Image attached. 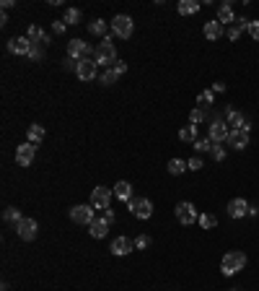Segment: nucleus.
Here are the masks:
<instances>
[{"label":"nucleus","mask_w":259,"mask_h":291,"mask_svg":"<svg viewBox=\"0 0 259 291\" xmlns=\"http://www.w3.org/2000/svg\"><path fill=\"white\" fill-rule=\"evenodd\" d=\"M112 255H117V257H125V255H130L132 250H135V239H127V237H117L114 242H112Z\"/></svg>","instance_id":"12"},{"label":"nucleus","mask_w":259,"mask_h":291,"mask_svg":"<svg viewBox=\"0 0 259 291\" xmlns=\"http://www.w3.org/2000/svg\"><path fill=\"white\" fill-rule=\"evenodd\" d=\"M179 141L181 143H197V125H184L179 130Z\"/></svg>","instance_id":"21"},{"label":"nucleus","mask_w":259,"mask_h":291,"mask_svg":"<svg viewBox=\"0 0 259 291\" xmlns=\"http://www.w3.org/2000/svg\"><path fill=\"white\" fill-rule=\"evenodd\" d=\"M63 21H65V24H78V21H81V11H78V8H68Z\"/></svg>","instance_id":"31"},{"label":"nucleus","mask_w":259,"mask_h":291,"mask_svg":"<svg viewBox=\"0 0 259 291\" xmlns=\"http://www.w3.org/2000/svg\"><path fill=\"white\" fill-rule=\"evenodd\" d=\"M197 104H200V110H205V107L212 104V91H202L200 96H197Z\"/></svg>","instance_id":"32"},{"label":"nucleus","mask_w":259,"mask_h":291,"mask_svg":"<svg viewBox=\"0 0 259 291\" xmlns=\"http://www.w3.org/2000/svg\"><path fill=\"white\" fill-rule=\"evenodd\" d=\"M197 224H200L202 229H215V226H218V219L212 216V213H202V216L197 219Z\"/></svg>","instance_id":"28"},{"label":"nucleus","mask_w":259,"mask_h":291,"mask_svg":"<svg viewBox=\"0 0 259 291\" xmlns=\"http://www.w3.org/2000/svg\"><path fill=\"white\" fill-rule=\"evenodd\" d=\"M75 75H78L81 81H94L96 78V60L94 57L78 60V65H75Z\"/></svg>","instance_id":"6"},{"label":"nucleus","mask_w":259,"mask_h":291,"mask_svg":"<svg viewBox=\"0 0 259 291\" xmlns=\"http://www.w3.org/2000/svg\"><path fill=\"white\" fill-rule=\"evenodd\" d=\"M26 37L32 39L34 44H42V47H47V44H50V37L44 34V32H42V26H37V24H34V26H29V32H26Z\"/></svg>","instance_id":"19"},{"label":"nucleus","mask_w":259,"mask_h":291,"mask_svg":"<svg viewBox=\"0 0 259 291\" xmlns=\"http://www.w3.org/2000/svg\"><path fill=\"white\" fill-rule=\"evenodd\" d=\"M88 32H91V34H96V37H104V34H106V24H104L101 19H96V21H91Z\"/></svg>","instance_id":"30"},{"label":"nucleus","mask_w":259,"mask_h":291,"mask_svg":"<svg viewBox=\"0 0 259 291\" xmlns=\"http://www.w3.org/2000/svg\"><path fill=\"white\" fill-rule=\"evenodd\" d=\"M65 26H68L65 21H52V32H55V34H63Z\"/></svg>","instance_id":"39"},{"label":"nucleus","mask_w":259,"mask_h":291,"mask_svg":"<svg viewBox=\"0 0 259 291\" xmlns=\"http://www.w3.org/2000/svg\"><path fill=\"white\" fill-rule=\"evenodd\" d=\"M109 201H112V190L109 187H94V192H91V206L99 208V211H106L109 208Z\"/></svg>","instance_id":"9"},{"label":"nucleus","mask_w":259,"mask_h":291,"mask_svg":"<svg viewBox=\"0 0 259 291\" xmlns=\"http://www.w3.org/2000/svg\"><path fill=\"white\" fill-rule=\"evenodd\" d=\"M212 159H215V161H223V159H225V151H223L220 146H212Z\"/></svg>","instance_id":"37"},{"label":"nucleus","mask_w":259,"mask_h":291,"mask_svg":"<svg viewBox=\"0 0 259 291\" xmlns=\"http://www.w3.org/2000/svg\"><path fill=\"white\" fill-rule=\"evenodd\" d=\"M132 29H135V24H132V19L127 16V13H119V16L112 19V32L119 39H130L132 37Z\"/></svg>","instance_id":"3"},{"label":"nucleus","mask_w":259,"mask_h":291,"mask_svg":"<svg viewBox=\"0 0 259 291\" xmlns=\"http://www.w3.org/2000/svg\"><path fill=\"white\" fill-rule=\"evenodd\" d=\"M37 232H39V226H37L34 219H26V216H24V219L16 224V234H19V239H24V242L37 239Z\"/></svg>","instance_id":"5"},{"label":"nucleus","mask_w":259,"mask_h":291,"mask_svg":"<svg viewBox=\"0 0 259 291\" xmlns=\"http://www.w3.org/2000/svg\"><path fill=\"white\" fill-rule=\"evenodd\" d=\"M179 13L181 16H192V13H197L200 11V3H197V0H179Z\"/></svg>","instance_id":"22"},{"label":"nucleus","mask_w":259,"mask_h":291,"mask_svg":"<svg viewBox=\"0 0 259 291\" xmlns=\"http://www.w3.org/2000/svg\"><path fill=\"white\" fill-rule=\"evenodd\" d=\"M225 122H228V125H233V130H246L249 133V128H251L249 120L243 117L241 112H236V110H228V120Z\"/></svg>","instance_id":"17"},{"label":"nucleus","mask_w":259,"mask_h":291,"mask_svg":"<svg viewBox=\"0 0 259 291\" xmlns=\"http://www.w3.org/2000/svg\"><path fill=\"white\" fill-rule=\"evenodd\" d=\"M127 206H130V211L135 213L138 219H150L153 216V203L148 201V198H132V201H127Z\"/></svg>","instance_id":"4"},{"label":"nucleus","mask_w":259,"mask_h":291,"mask_svg":"<svg viewBox=\"0 0 259 291\" xmlns=\"http://www.w3.org/2000/svg\"><path fill=\"white\" fill-rule=\"evenodd\" d=\"M228 143H231L233 148H246L249 146V133L246 130H231V135H228Z\"/></svg>","instance_id":"18"},{"label":"nucleus","mask_w":259,"mask_h":291,"mask_svg":"<svg viewBox=\"0 0 259 291\" xmlns=\"http://www.w3.org/2000/svg\"><path fill=\"white\" fill-rule=\"evenodd\" d=\"M70 219L75 224H91L96 216H94V206H73L70 208Z\"/></svg>","instance_id":"10"},{"label":"nucleus","mask_w":259,"mask_h":291,"mask_svg":"<svg viewBox=\"0 0 259 291\" xmlns=\"http://www.w3.org/2000/svg\"><path fill=\"white\" fill-rule=\"evenodd\" d=\"M34 156H37V146H34V143L26 141V143L16 146V164H19V166H32Z\"/></svg>","instance_id":"7"},{"label":"nucleus","mask_w":259,"mask_h":291,"mask_svg":"<svg viewBox=\"0 0 259 291\" xmlns=\"http://www.w3.org/2000/svg\"><path fill=\"white\" fill-rule=\"evenodd\" d=\"M26 138H29V143H34V146H37L42 138H44V125H29Z\"/></svg>","instance_id":"25"},{"label":"nucleus","mask_w":259,"mask_h":291,"mask_svg":"<svg viewBox=\"0 0 259 291\" xmlns=\"http://www.w3.org/2000/svg\"><path fill=\"white\" fill-rule=\"evenodd\" d=\"M205 120V110H200V107H197V110H192V115H189V122L192 125H197V122H202Z\"/></svg>","instance_id":"34"},{"label":"nucleus","mask_w":259,"mask_h":291,"mask_svg":"<svg viewBox=\"0 0 259 291\" xmlns=\"http://www.w3.org/2000/svg\"><path fill=\"white\" fill-rule=\"evenodd\" d=\"M218 21H220V24H231V21H236V13H233L231 3H223V6L218 8Z\"/></svg>","instance_id":"23"},{"label":"nucleus","mask_w":259,"mask_h":291,"mask_svg":"<svg viewBox=\"0 0 259 291\" xmlns=\"http://www.w3.org/2000/svg\"><path fill=\"white\" fill-rule=\"evenodd\" d=\"M176 219L184 224V226H189V224H194L200 216H197V208H194L189 201H181V203L176 206Z\"/></svg>","instance_id":"8"},{"label":"nucleus","mask_w":259,"mask_h":291,"mask_svg":"<svg viewBox=\"0 0 259 291\" xmlns=\"http://www.w3.org/2000/svg\"><path fill=\"white\" fill-rule=\"evenodd\" d=\"M88 44L86 42H81V39H70L68 42V57L70 60H83V57H88Z\"/></svg>","instance_id":"14"},{"label":"nucleus","mask_w":259,"mask_h":291,"mask_svg":"<svg viewBox=\"0 0 259 291\" xmlns=\"http://www.w3.org/2000/svg\"><path fill=\"white\" fill-rule=\"evenodd\" d=\"M246 268V255L243 252H228L225 257H223V263H220V270H223V275H236L238 270H243Z\"/></svg>","instance_id":"2"},{"label":"nucleus","mask_w":259,"mask_h":291,"mask_svg":"<svg viewBox=\"0 0 259 291\" xmlns=\"http://www.w3.org/2000/svg\"><path fill=\"white\" fill-rule=\"evenodd\" d=\"M119 78V73L114 70V68H109V70H104L101 73V78H99V83H104V86H112L114 81Z\"/></svg>","instance_id":"29"},{"label":"nucleus","mask_w":259,"mask_h":291,"mask_svg":"<svg viewBox=\"0 0 259 291\" xmlns=\"http://www.w3.org/2000/svg\"><path fill=\"white\" fill-rule=\"evenodd\" d=\"M187 166H189L192 172H200L205 164H202V159H200V156H194V159H189V161H187Z\"/></svg>","instance_id":"36"},{"label":"nucleus","mask_w":259,"mask_h":291,"mask_svg":"<svg viewBox=\"0 0 259 291\" xmlns=\"http://www.w3.org/2000/svg\"><path fill=\"white\" fill-rule=\"evenodd\" d=\"M238 37H241V29H238V26H233L231 32H228V39H233V42H236Z\"/></svg>","instance_id":"41"},{"label":"nucleus","mask_w":259,"mask_h":291,"mask_svg":"<svg viewBox=\"0 0 259 291\" xmlns=\"http://www.w3.org/2000/svg\"><path fill=\"white\" fill-rule=\"evenodd\" d=\"M3 219H6V221H11V224H19V221H21L24 216H21V211H19V208L8 206V208L3 211Z\"/></svg>","instance_id":"27"},{"label":"nucleus","mask_w":259,"mask_h":291,"mask_svg":"<svg viewBox=\"0 0 259 291\" xmlns=\"http://www.w3.org/2000/svg\"><path fill=\"white\" fill-rule=\"evenodd\" d=\"M187 169H189L187 161H181V159H171V161H169V174H174V177H176V174H184Z\"/></svg>","instance_id":"26"},{"label":"nucleus","mask_w":259,"mask_h":291,"mask_svg":"<svg viewBox=\"0 0 259 291\" xmlns=\"http://www.w3.org/2000/svg\"><path fill=\"white\" fill-rule=\"evenodd\" d=\"M114 70H117L119 75H125V73H127V63H122V60H117V63H114Z\"/></svg>","instance_id":"40"},{"label":"nucleus","mask_w":259,"mask_h":291,"mask_svg":"<svg viewBox=\"0 0 259 291\" xmlns=\"http://www.w3.org/2000/svg\"><path fill=\"white\" fill-rule=\"evenodd\" d=\"M249 208L251 206L243 201V198H233V201L228 203V216H231V219H243L249 213Z\"/></svg>","instance_id":"15"},{"label":"nucleus","mask_w":259,"mask_h":291,"mask_svg":"<svg viewBox=\"0 0 259 291\" xmlns=\"http://www.w3.org/2000/svg\"><path fill=\"white\" fill-rule=\"evenodd\" d=\"M194 148L197 151H212V141H210V138H202V141L194 143Z\"/></svg>","instance_id":"35"},{"label":"nucleus","mask_w":259,"mask_h":291,"mask_svg":"<svg viewBox=\"0 0 259 291\" xmlns=\"http://www.w3.org/2000/svg\"><path fill=\"white\" fill-rule=\"evenodd\" d=\"M228 135H231V130H228V122L212 120V125H210V141H212V143H223V141H228Z\"/></svg>","instance_id":"11"},{"label":"nucleus","mask_w":259,"mask_h":291,"mask_svg":"<svg viewBox=\"0 0 259 291\" xmlns=\"http://www.w3.org/2000/svg\"><path fill=\"white\" fill-rule=\"evenodd\" d=\"M220 34H223V24H220V21H207V24H205V37H207L210 42L218 39Z\"/></svg>","instance_id":"24"},{"label":"nucleus","mask_w":259,"mask_h":291,"mask_svg":"<svg viewBox=\"0 0 259 291\" xmlns=\"http://www.w3.org/2000/svg\"><path fill=\"white\" fill-rule=\"evenodd\" d=\"M231 291H236V288H231Z\"/></svg>","instance_id":"43"},{"label":"nucleus","mask_w":259,"mask_h":291,"mask_svg":"<svg viewBox=\"0 0 259 291\" xmlns=\"http://www.w3.org/2000/svg\"><path fill=\"white\" fill-rule=\"evenodd\" d=\"M8 50L13 55H26L29 57V52H32V39H29V37H13L8 42Z\"/></svg>","instance_id":"13"},{"label":"nucleus","mask_w":259,"mask_h":291,"mask_svg":"<svg viewBox=\"0 0 259 291\" xmlns=\"http://www.w3.org/2000/svg\"><path fill=\"white\" fill-rule=\"evenodd\" d=\"M249 34H251V39L259 42V21H251V24H249Z\"/></svg>","instance_id":"38"},{"label":"nucleus","mask_w":259,"mask_h":291,"mask_svg":"<svg viewBox=\"0 0 259 291\" xmlns=\"http://www.w3.org/2000/svg\"><path fill=\"white\" fill-rule=\"evenodd\" d=\"M114 195L119 198V201H132V185H130V182H125V179H119L117 182V185H114Z\"/></svg>","instance_id":"20"},{"label":"nucleus","mask_w":259,"mask_h":291,"mask_svg":"<svg viewBox=\"0 0 259 291\" xmlns=\"http://www.w3.org/2000/svg\"><path fill=\"white\" fill-rule=\"evenodd\" d=\"M104 219L109 221V224H114V211H112V208H106V211H104Z\"/></svg>","instance_id":"42"},{"label":"nucleus","mask_w":259,"mask_h":291,"mask_svg":"<svg viewBox=\"0 0 259 291\" xmlns=\"http://www.w3.org/2000/svg\"><path fill=\"white\" fill-rule=\"evenodd\" d=\"M94 60H96L99 68H109V65L114 68V63H117V50H114L112 37H104V39L99 42V50H96Z\"/></svg>","instance_id":"1"},{"label":"nucleus","mask_w":259,"mask_h":291,"mask_svg":"<svg viewBox=\"0 0 259 291\" xmlns=\"http://www.w3.org/2000/svg\"><path fill=\"white\" fill-rule=\"evenodd\" d=\"M109 226L112 224L101 216V219H94V221L88 224V232H91V237H94V239H104L106 234H109Z\"/></svg>","instance_id":"16"},{"label":"nucleus","mask_w":259,"mask_h":291,"mask_svg":"<svg viewBox=\"0 0 259 291\" xmlns=\"http://www.w3.org/2000/svg\"><path fill=\"white\" fill-rule=\"evenodd\" d=\"M148 244H150V237H148V234H138V237H135V250H145Z\"/></svg>","instance_id":"33"}]
</instances>
